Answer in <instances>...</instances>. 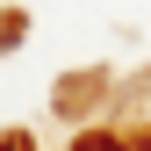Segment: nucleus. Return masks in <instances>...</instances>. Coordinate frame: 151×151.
<instances>
[{"mask_svg":"<svg viewBox=\"0 0 151 151\" xmlns=\"http://www.w3.org/2000/svg\"><path fill=\"white\" fill-rule=\"evenodd\" d=\"M72 151H129V144H122V137H108V129H86Z\"/></svg>","mask_w":151,"mask_h":151,"instance_id":"nucleus-1","label":"nucleus"}]
</instances>
